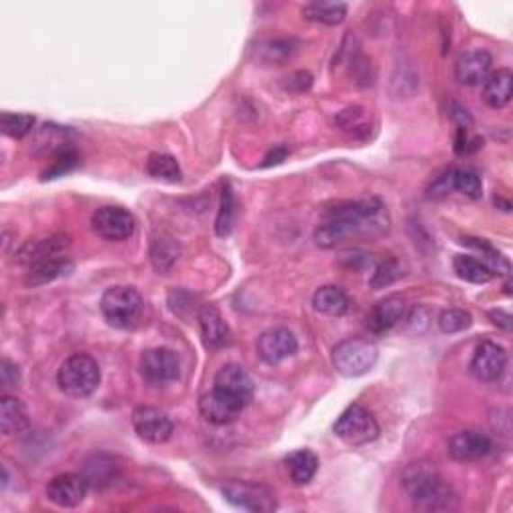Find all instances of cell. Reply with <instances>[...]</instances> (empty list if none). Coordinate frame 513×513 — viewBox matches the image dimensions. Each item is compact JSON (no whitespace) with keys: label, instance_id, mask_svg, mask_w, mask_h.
<instances>
[{"label":"cell","instance_id":"cell-1","mask_svg":"<svg viewBox=\"0 0 513 513\" xmlns=\"http://www.w3.org/2000/svg\"><path fill=\"white\" fill-rule=\"evenodd\" d=\"M323 223L317 227L315 243L321 249H335L353 235L382 237L389 231V213L375 197L359 201H341L323 213Z\"/></svg>","mask_w":513,"mask_h":513},{"label":"cell","instance_id":"cell-2","mask_svg":"<svg viewBox=\"0 0 513 513\" xmlns=\"http://www.w3.org/2000/svg\"><path fill=\"white\" fill-rule=\"evenodd\" d=\"M401 485L410 498L413 509L426 513L454 511L459 506V498L454 488L441 477L433 464L418 462L405 467Z\"/></svg>","mask_w":513,"mask_h":513},{"label":"cell","instance_id":"cell-3","mask_svg":"<svg viewBox=\"0 0 513 513\" xmlns=\"http://www.w3.org/2000/svg\"><path fill=\"white\" fill-rule=\"evenodd\" d=\"M57 382L68 397L83 400V397L93 395L101 383L99 364L91 356L75 353L63 361L57 374Z\"/></svg>","mask_w":513,"mask_h":513},{"label":"cell","instance_id":"cell-4","mask_svg":"<svg viewBox=\"0 0 513 513\" xmlns=\"http://www.w3.org/2000/svg\"><path fill=\"white\" fill-rule=\"evenodd\" d=\"M101 313L117 329H132L143 315V297L135 287H111L101 297Z\"/></svg>","mask_w":513,"mask_h":513},{"label":"cell","instance_id":"cell-5","mask_svg":"<svg viewBox=\"0 0 513 513\" xmlns=\"http://www.w3.org/2000/svg\"><path fill=\"white\" fill-rule=\"evenodd\" d=\"M333 365L345 377H361L375 367L379 349L375 343L361 338H351L335 345Z\"/></svg>","mask_w":513,"mask_h":513},{"label":"cell","instance_id":"cell-6","mask_svg":"<svg viewBox=\"0 0 513 513\" xmlns=\"http://www.w3.org/2000/svg\"><path fill=\"white\" fill-rule=\"evenodd\" d=\"M379 431L382 429H379V423L374 418V413L367 411L365 407L361 405H349L333 426L335 436H338L343 444L353 447L367 446L371 441H375L379 437Z\"/></svg>","mask_w":513,"mask_h":513},{"label":"cell","instance_id":"cell-7","mask_svg":"<svg viewBox=\"0 0 513 513\" xmlns=\"http://www.w3.org/2000/svg\"><path fill=\"white\" fill-rule=\"evenodd\" d=\"M220 493H223V498L231 503V506L238 509L253 513H271L277 509L275 495L261 483L231 480L220 488Z\"/></svg>","mask_w":513,"mask_h":513},{"label":"cell","instance_id":"cell-8","mask_svg":"<svg viewBox=\"0 0 513 513\" xmlns=\"http://www.w3.org/2000/svg\"><path fill=\"white\" fill-rule=\"evenodd\" d=\"M140 375L153 387L173 383L181 375V361L173 349L155 347L140 356Z\"/></svg>","mask_w":513,"mask_h":513},{"label":"cell","instance_id":"cell-9","mask_svg":"<svg viewBox=\"0 0 513 513\" xmlns=\"http://www.w3.org/2000/svg\"><path fill=\"white\" fill-rule=\"evenodd\" d=\"M245 405L247 401L241 397L213 387L199 400V411L205 421L213 423V426H229V423L241 418Z\"/></svg>","mask_w":513,"mask_h":513},{"label":"cell","instance_id":"cell-10","mask_svg":"<svg viewBox=\"0 0 513 513\" xmlns=\"http://www.w3.org/2000/svg\"><path fill=\"white\" fill-rule=\"evenodd\" d=\"M91 225L99 237L107 238V241L119 243V241H127V238L132 237L137 229V220L127 209L107 205L94 211Z\"/></svg>","mask_w":513,"mask_h":513},{"label":"cell","instance_id":"cell-11","mask_svg":"<svg viewBox=\"0 0 513 513\" xmlns=\"http://www.w3.org/2000/svg\"><path fill=\"white\" fill-rule=\"evenodd\" d=\"M132 428H135L137 436L147 441V444L161 446L165 441H169L173 436V421L169 415L158 407H137L132 411Z\"/></svg>","mask_w":513,"mask_h":513},{"label":"cell","instance_id":"cell-12","mask_svg":"<svg viewBox=\"0 0 513 513\" xmlns=\"http://www.w3.org/2000/svg\"><path fill=\"white\" fill-rule=\"evenodd\" d=\"M508 367V353L501 345L493 341H482L477 345L473 353V359L470 364L472 375L477 382L493 383L503 375V371Z\"/></svg>","mask_w":513,"mask_h":513},{"label":"cell","instance_id":"cell-13","mask_svg":"<svg viewBox=\"0 0 513 513\" xmlns=\"http://www.w3.org/2000/svg\"><path fill=\"white\" fill-rule=\"evenodd\" d=\"M88 490L86 477L83 473H60L47 483V498L57 508H76L85 501Z\"/></svg>","mask_w":513,"mask_h":513},{"label":"cell","instance_id":"cell-14","mask_svg":"<svg viewBox=\"0 0 513 513\" xmlns=\"http://www.w3.org/2000/svg\"><path fill=\"white\" fill-rule=\"evenodd\" d=\"M297 338L285 327H273L263 331L256 339V353L269 365H279L297 353Z\"/></svg>","mask_w":513,"mask_h":513},{"label":"cell","instance_id":"cell-15","mask_svg":"<svg viewBox=\"0 0 513 513\" xmlns=\"http://www.w3.org/2000/svg\"><path fill=\"white\" fill-rule=\"evenodd\" d=\"M491 451V439L482 431L465 429L451 436L447 444V454L455 459V462L470 464L480 462V459L488 457Z\"/></svg>","mask_w":513,"mask_h":513},{"label":"cell","instance_id":"cell-16","mask_svg":"<svg viewBox=\"0 0 513 513\" xmlns=\"http://www.w3.org/2000/svg\"><path fill=\"white\" fill-rule=\"evenodd\" d=\"M407 313H410V305H407V301L403 297L393 295V297L379 301V303L371 309V311L367 313L365 325L371 333L382 335V333L392 331L395 325L405 321Z\"/></svg>","mask_w":513,"mask_h":513},{"label":"cell","instance_id":"cell-17","mask_svg":"<svg viewBox=\"0 0 513 513\" xmlns=\"http://www.w3.org/2000/svg\"><path fill=\"white\" fill-rule=\"evenodd\" d=\"M199 327H201V338L205 347L211 351L225 349L233 341V333L229 329L227 321L223 320L219 309L215 305H202L199 309Z\"/></svg>","mask_w":513,"mask_h":513},{"label":"cell","instance_id":"cell-18","mask_svg":"<svg viewBox=\"0 0 513 513\" xmlns=\"http://www.w3.org/2000/svg\"><path fill=\"white\" fill-rule=\"evenodd\" d=\"M68 245H70V237L65 233L31 238V241H26L19 249V253H16V259H19V263L22 265L34 267V265L52 259V256H58Z\"/></svg>","mask_w":513,"mask_h":513},{"label":"cell","instance_id":"cell-19","mask_svg":"<svg viewBox=\"0 0 513 513\" xmlns=\"http://www.w3.org/2000/svg\"><path fill=\"white\" fill-rule=\"evenodd\" d=\"M491 55L483 49L465 50L455 63V78L459 85L475 86L482 85L491 73Z\"/></svg>","mask_w":513,"mask_h":513},{"label":"cell","instance_id":"cell-20","mask_svg":"<svg viewBox=\"0 0 513 513\" xmlns=\"http://www.w3.org/2000/svg\"><path fill=\"white\" fill-rule=\"evenodd\" d=\"M70 137H73V132H70L67 127L44 122L32 137V153L44 157H57L63 153V150L73 148Z\"/></svg>","mask_w":513,"mask_h":513},{"label":"cell","instance_id":"cell-21","mask_svg":"<svg viewBox=\"0 0 513 513\" xmlns=\"http://www.w3.org/2000/svg\"><path fill=\"white\" fill-rule=\"evenodd\" d=\"M83 475L86 477V482L93 490H107L119 480L121 467L114 457L99 454L86 459L83 467Z\"/></svg>","mask_w":513,"mask_h":513},{"label":"cell","instance_id":"cell-22","mask_svg":"<svg viewBox=\"0 0 513 513\" xmlns=\"http://www.w3.org/2000/svg\"><path fill=\"white\" fill-rule=\"evenodd\" d=\"M215 387L223 389V392L241 397L247 403L251 401V397L255 393V383L251 375L241 365L229 364L225 367L219 369V374L215 375Z\"/></svg>","mask_w":513,"mask_h":513},{"label":"cell","instance_id":"cell-23","mask_svg":"<svg viewBox=\"0 0 513 513\" xmlns=\"http://www.w3.org/2000/svg\"><path fill=\"white\" fill-rule=\"evenodd\" d=\"M513 93V73L509 68H498L483 81V101L491 109L508 107Z\"/></svg>","mask_w":513,"mask_h":513},{"label":"cell","instance_id":"cell-24","mask_svg":"<svg viewBox=\"0 0 513 513\" xmlns=\"http://www.w3.org/2000/svg\"><path fill=\"white\" fill-rule=\"evenodd\" d=\"M75 271V263L68 259V256H52L49 261H42L39 265L31 267L29 275H26V285L40 287L47 285V283L57 281L60 277H67Z\"/></svg>","mask_w":513,"mask_h":513},{"label":"cell","instance_id":"cell-25","mask_svg":"<svg viewBox=\"0 0 513 513\" xmlns=\"http://www.w3.org/2000/svg\"><path fill=\"white\" fill-rule=\"evenodd\" d=\"M29 426L31 419L26 407L16 397L4 395L0 400V429H3L4 436H16V433L29 429Z\"/></svg>","mask_w":513,"mask_h":513},{"label":"cell","instance_id":"cell-26","mask_svg":"<svg viewBox=\"0 0 513 513\" xmlns=\"http://www.w3.org/2000/svg\"><path fill=\"white\" fill-rule=\"evenodd\" d=\"M179 243L175 241V237L169 233H157L150 238V263L158 273H166L175 267V263L179 261Z\"/></svg>","mask_w":513,"mask_h":513},{"label":"cell","instance_id":"cell-27","mask_svg":"<svg viewBox=\"0 0 513 513\" xmlns=\"http://www.w3.org/2000/svg\"><path fill=\"white\" fill-rule=\"evenodd\" d=\"M349 295L338 285H325L315 291L313 309L327 317H341L349 311Z\"/></svg>","mask_w":513,"mask_h":513},{"label":"cell","instance_id":"cell-28","mask_svg":"<svg viewBox=\"0 0 513 513\" xmlns=\"http://www.w3.org/2000/svg\"><path fill=\"white\" fill-rule=\"evenodd\" d=\"M317 470H320V459L313 451L299 449L287 457V472L291 482L297 485H307L315 477Z\"/></svg>","mask_w":513,"mask_h":513},{"label":"cell","instance_id":"cell-29","mask_svg":"<svg viewBox=\"0 0 513 513\" xmlns=\"http://www.w3.org/2000/svg\"><path fill=\"white\" fill-rule=\"evenodd\" d=\"M454 271L459 279L475 283V285H485V283H490L495 277L488 265L473 255H455Z\"/></svg>","mask_w":513,"mask_h":513},{"label":"cell","instance_id":"cell-30","mask_svg":"<svg viewBox=\"0 0 513 513\" xmlns=\"http://www.w3.org/2000/svg\"><path fill=\"white\" fill-rule=\"evenodd\" d=\"M335 125H338L343 132H347L349 137L367 139L371 130V117L364 107H349L338 114Z\"/></svg>","mask_w":513,"mask_h":513},{"label":"cell","instance_id":"cell-31","mask_svg":"<svg viewBox=\"0 0 513 513\" xmlns=\"http://www.w3.org/2000/svg\"><path fill=\"white\" fill-rule=\"evenodd\" d=\"M464 245L480 253V256H477V259H482L485 265H488L493 275H495V273H498V275H508L509 277V271H511L509 261L498 249H493V247L488 241H485V238L465 237Z\"/></svg>","mask_w":513,"mask_h":513},{"label":"cell","instance_id":"cell-32","mask_svg":"<svg viewBox=\"0 0 513 513\" xmlns=\"http://www.w3.org/2000/svg\"><path fill=\"white\" fill-rule=\"evenodd\" d=\"M303 16L307 21L321 22L327 26H338L347 16V4L343 3H309L303 6Z\"/></svg>","mask_w":513,"mask_h":513},{"label":"cell","instance_id":"cell-33","mask_svg":"<svg viewBox=\"0 0 513 513\" xmlns=\"http://www.w3.org/2000/svg\"><path fill=\"white\" fill-rule=\"evenodd\" d=\"M147 173L158 181L166 183H179L181 181V166L176 163V158L165 153H153L147 161Z\"/></svg>","mask_w":513,"mask_h":513},{"label":"cell","instance_id":"cell-34","mask_svg":"<svg viewBox=\"0 0 513 513\" xmlns=\"http://www.w3.org/2000/svg\"><path fill=\"white\" fill-rule=\"evenodd\" d=\"M449 181H451V191L462 193L472 201L482 199L483 184H482L480 176H477V173H473L470 169H455V166H451Z\"/></svg>","mask_w":513,"mask_h":513},{"label":"cell","instance_id":"cell-35","mask_svg":"<svg viewBox=\"0 0 513 513\" xmlns=\"http://www.w3.org/2000/svg\"><path fill=\"white\" fill-rule=\"evenodd\" d=\"M235 219H237V205H235V197L233 191L229 184H223V191H220V205H219V213H217V220H215V231L219 237H229L233 233L235 227Z\"/></svg>","mask_w":513,"mask_h":513},{"label":"cell","instance_id":"cell-36","mask_svg":"<svg viewBox=\"0 0 513 513\" xmlns=\"http://www.w3.org/2000/svg\"><path fill=\"white\" fill-rule=\"evenodd\" d=\"M37 119L29 112H3L0 114V129L6 137L11 139H22L31 135Z\"/></svg>","mask_w":513,"mask_h":513},{"label":"cell","instance_id":"cell-37","mask_svg":"<svg viewBox=\"0 0 513 513\" xmlns=\"http://www.w3.org/2000/svg\"><path fill=\"white\" fill-rule=\"evenodd\" d=\"M299 49V40L295 39H273L261 44V57L265 63H285Z\"/></svg>","mask_w":513,"mask_h":513},{"label":"cell","instance_id":"cell-38","mask_svg":"<svg viewBox=\"0 0 513 513\" xmlns=\"http://www.w3.org/2000/svg\"><path fill=\"white\" fill-rule=\"evenodd\" d=\"M405 275L400 261L387 259L374 271V275L369 279V285L374 289H385L389 285H393L395 281H400Z\"/></svg>","mask_w":513,"mask_h":513},{"label":"cell","instance_id":"cell-39","mask_svg":"<svg viewBox=\"0 0 513 513\" xmlns=\"http://www.w3.org/2000/svg\"><path fill=\"white\" fill-rule=\"evenodd\" d=\"M437 323L439 329L444 333H462L465 329H470L473 317L464 311V309H446V311L439 315Z\"/></svg>","mask_w":513,"mask_h":513},{"label":"cell","instance_id":"cell-40","mask_svg":"<svg viewBox=\"0 0 513 513\" xmlns=\"http://www.w3.org/2000/svg\"><path fill=\"white\" fill-rule=\"evenodd\" d=\"M78 165V155L75 148H67L63 153L52 157L50 166L47 171L42 173V181H49V179H57V176H63L67 173H70Z\"/></svg>","mask_w":513,"mask_h":513},{"label":"cell","instance_id":"cell-41","mask_svg":"<svg viewBox=\"0 0 513 513\" xmlns=\"http://www.w3.org/2000/svg\"><path fill=\"white\" fill-rule=\"evenodd\" d=\"M0 383L3 387H16L21 383V371L19 365L13 364L11 359H3V364H0Z\"/></svg>","mask_w":513,"mask_h":513},{"label":"cell","instance_id":"cell-42","mask_svg":"<svg viewBox=\"0 0 513 513\" xmlns=\"http://www.w3.org/2000/svg\"><path fill=\"white\" fill-rule=\"evenodd\" d=\"M285 81H287L285 83L287 91H291V93H305V91H309V88H311L313 76L309 75V73H305V70H297V73L289 75Z\"/></svg>","mask_w":513,"mask_h":513},{"label":"cell","instance_id":"cell-43","mask_svg":"<svg viewBox=\"0 0 513 513\" xmlns=\"http://www.w3.org/2000/svg\"><path fill=\"white\" fill-rule=\"evenodd\" d=\"M490 320L493 325H498L501 327L503 331H511V315L508 311H503V309H493V311H490Z\"/></svg>","mask_w":513,"mask_h":513},{"label":"cell","instance_id":"cell-44","mask_svg":"<svg viewBox=\"0 0 513 513\" xmlns=\"http://www.w3.org/2000/svg\"><path fill=\"white\" fill-rule=\"evenodd\" d=\"M285 157H287V148L285 147H277L275 150H271V153L265 157V163L263 166H271V165H279L285 161Z\"/></svg>","mask_w":513,"mask_h":513}]
</instances>
